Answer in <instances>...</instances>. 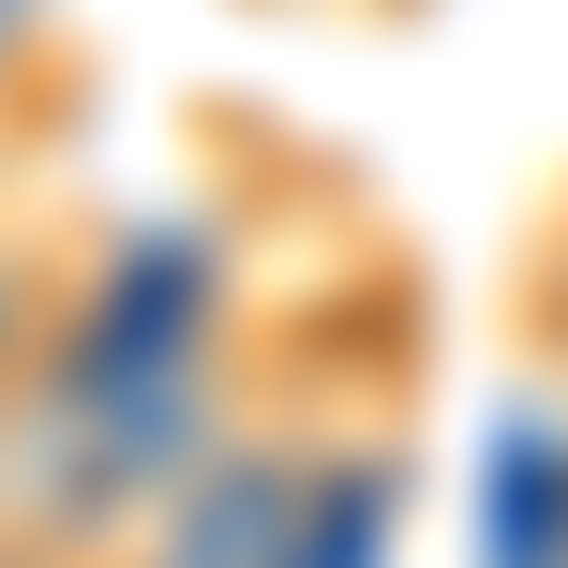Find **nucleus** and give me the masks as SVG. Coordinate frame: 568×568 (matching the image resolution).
Wrapping results in <instances>:
<instances>
[{
	"label": "nucleus",
	"mask_w": 568,
	"mask_h": 568,
	"mask_svg": "<svg viewBox=\"0 0 568 568\" xmlns=\"http://www.w3.org/2000/svg\"><path fill=\"white\" fill-rule=\"evenodd\" d=\"M75 255H90V240L60 225L45 195H30V210H0V389H16V374L45 359L60 300H75Z\"/></svg>",
	"instance_id": "f257e3e1"
},
{
	"label": "nucleus",
	"mask_w": 568,
	"mask_h": 568,
	"mask_svg": "<svg viewBox=\"0 0 568 568\" xmlns=\"http://www.w3.org/2000/svg\"><path fill=\"white\" fill-rule=\"evenodd\" d=\"M60 135H75V90H60V75H0V210L45 195Z\"/></svg>",
	"instance_id": "f03ea898"
},
{
	"label": "nucleus",
	"mask_w": 568,
	"mask_h": 568,
	"mask_svg": "<svg viewBox=\"0 0 568 568\" xmlns=\"http://www.w3.org/2000/svg\"><path fill=\"white\" fill-rule=\"evenodd\" d=\"M75 45V0H0V75H60Z\"/></svg>",
	"instance_id": "7ed1b4c3"
},
{
	"label": "nucleus",
	"mask_w": 568,
	"mask_h": 568,
	"mask_svg": "<svg viewBox=\"0 0 568 568\" xmlns=\"http://www.w3.org/2000/svg\"><path fill=\"white\" fill-rule=\"evenodd\" d=\"M0 568H60V554H45V539H30V524H0Z\"/></svg>",
	"instance_id": "20e7f679"
}]
</instances>
